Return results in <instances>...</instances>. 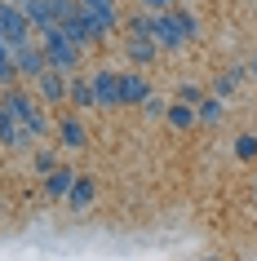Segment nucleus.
Instances as JSON below:
<instances>
[{"mask_svg":"<svg viewBox=\"0 0 257 261\" xmlns=\"http://www.w3.org/2000/svg\"><path fill=\"white\" fill-rule=\"evenodd\" d=\"M36 36H40V44H44V58H49V67H58L62 75H76V71H80V58H84V54L71 44V36L62 31V22H58V27L36 31Z\"/></svg>","mask_w":257,"mask_h":261,"instance_id":"nucleus-1","label":"nucleus"},{"mask_svg":"<svg viewBox=\"0 0 257 261\" xmlns=\"http://www.w3.org/2000/svg\"><path fill=\"white\" fill-rule=\"evenodd\" d=\"M0 102H9V107H14V115L22 120V128H27L31 138H49V128H54V124H49V115H44L40 97H31L27 89H9Z\"/></svg>","mask_w":257,"mask_h":261,"instance_id":"nucleus-2","label":"nucleus"},{"mask_svg":"<svg viewBox=\"0 0 257 261\" xmlns=\"http://www.w3.org/2000/svg\"><path fill=\"white\" fill-rule=\"evenodd\" d=\"M62 31L71 36V44H76L80 54H89L94 44H102V40H107V36H102V27H98V18L89 14L84 5H76V14H71V18H62Z\"/></svg>","mask_w":257,"mask_h":261,"instance_id":"nucleus-3","label":"nucleus"},{"mask_svg":"<svg viewBox=\"0 0 257 261\" xmlns=\"http://www.w3.org/2000/svg\"><path fill=\"white\" fill-rule=\"evenodd\" d=\"M0 40L9 44V49H18V44L36 40V27L27 22V14L18 9V0H0Z\"/></svg>","mask_w":257,"mask_h":261,"instance_id":"nucleus-4","label":"nucleus"},{"mask_svg":"<svg viewBox=\"0 0 257 261\" xmlns=\"http://www.w3.org/2000/svg\"><path fill=\"white\" fill-rule=\"evenodd\" d=\"M151 40L160 44V49H169V54H173V49H182V44H186V36L177 31L173 14H169V9H160V14H151Z\"/></svg>","mask_w":257,"mask_h":261,"instance_id":"nucleus-5","label":"nucleus"},{"mask_svg":"<svg viewBox=\"0 0 257 261\" xmlns=\"http://www.w3.org/2000/svg\"><path fill=\"white\" fill-rule=\"evenodd\" d=\"M89 84H94V102H98V107H107V111H111V107H120V71L98 67Z\"/></svg>","mask_w":257,"mask_h":261,"instance_id":"nucleus-6","label":"nucleus"},{"mask_svg":"<svg viewBox=\"0 0 257 261\" xmlns=\"http://www.w3.org/2000/svg\"><path fill=\"white\" fill-rule=\"evenodd\" d=\"M31 142V133L22 128V120L14 115V107L9 102H0V146H9V151H22Z\"/></svg>","mask_w":257,"mask_h":261,"instance_id":"nucleus-7","label":"nucleus"},{"mask_svg":"<svg viewBox=\"0 0 257 261\" xmlns=\"http://www.w3.org/2000/svg\"><path fill=\"white\" fill-rule=\"evenodd\" d=\"M14 67L18 75H27V80H36L44 67H49V58H44V44L40 40H27V44H18L14 49Z\"/></svg>","mask_w":257,"mask_h":261,"instance_id":"nucleus-8","label":"nucleus"},{"mask_svg":"<svg viewBox=\"0 0 257 261\" xmlns=\"http://www.w3.org/2000/svg\"><path fill=\"white\" fill-rule=\"evenodd\" d=\"M36 97H40V102H67V75L58 67H44L40 75H36Z\"/></svg>","mask_w":257,"mask_h":261,"instance_id":"nucleus-9","label":"nucleus"},{"mask_svg":"<svg viewBox=\"0 0 257 261\" xmlns=\"http://www.w3.org/2000/svg\"><path fill=\"white\" fill-rule=\"evenodd\" d=\"M58 142H62L67 151H80L84 142H89V128H84V120H80V115H76V111L58 120Z\"/></svg>","mask_w":257,"mask_h":261,"instance_id":"nucleus-10","label":"nucleus"},{"mask_svg":"<svg viewBox=\"0 0 257 261\" xmlns=\"http://www.w3.org/2000/svg\"><path fill=\"white\" fill-rule=\"evenodd\" d=\"M18 9L27 14V22H31L36 31L58 27V14H54V5H49V0H18Z\"/></svg>","mask_w":257,"mask_h":261,"instance_id":"nucleus-11","label":"nucleus"},{"mask_svg":"<svg viewBox=\"0 0 257 261\" xmlns=\"http://www.w3.org/2000/svg\"><path fill=\"white\" fill-rule=\"evenodd\" d=\"M147 80L137 75V71H120V107H142V97H147Z\"/></svg>","mask_w":257,"mask_h":261,"instance_id":"nucleus-12","label":"nucleus"},{"mask_svg":"<svg viewBox=\"0 0 257 261\" xmlns=\"http://www.w3.org/2000/svg\"><path fill=\"white\" fill-rule=\"evenodd\" d=\"M67 107H71V111H89V107H98V102H94V84L84 80L80 71L67 80Z\"/></svg>","mask_w":257,"mask_h":261,"instance_id":"nucleus-13","label":"nucleus"},{"mask_svg":"<svg viewBox=\"0 0 257 261\" xmlns=\"http://www.w3.org/2000/svg\"><path fill=\"white\" fill-rule=\"evenodd\" d=\"M76 177H80L76 168H54V173H49V181H44L49 199H67V191L76 186Z\"/></svg>","mask_w":257,"mask_h":261,"instance_id":"nucleus-14","label":"nucleus"},{"mask_svg":"<svg viewBox=\"0 0 257 261\" xmlns=\"http://www.w3.org/2000/svg\"><path fill=\"white\" fill-rule=\"evenodd\" d=\"M155 54H160V44L151 40V36H129V62L147 67V62H155Z\"/></svg>","mask_w":257,"mask_h":261,"instance_id":"nucleus-15","label":"nucleus"},{"mask_svg":"<svg viewBox=\"0 0 257 261\" xmlns=\"http://www.w3.org/2000/svg\"><path fill=\"white\" fill-rule=\"evenodd\" d=\"M164 120H169V128H177V133H186L191 124L200 120V115H195V107H191V102H173V107L164 111Z\"/></svg>","mask_w":257,"mask_h":261,"instance_id":"nucleus-16","label":"nucleus"},{"mask_svg":"<svg viewBox=\"0 0 257 261\" xmlns=\"http://www.w3.org/2000/svg\"><path fill=\"white\" fill-rule=\"evenodd\" d=\"M195 115H200L204 124H222V115H226V107H222V97H217V93H204L200 102H195Z\"/></svg>","mask_w":257,"mask_h":261,"instance_id":"nucleus-17","label":"nucleus"},{"mask_svg":"<svg viewBox=\"0 0 257 261\" xmlns=\"http://www.w3.org/2000/svg\"><path fill=\"white\" fill-rule=\"evenodd\" d=\"M169 14H173L177 31H182V36H186V40H195V36H200V18L191 14V9H182V5H169Z\"/></svg>","mask_w":257,"mask_h":261,"instance_id":"nucleus-18","label":"nucleus"},{"mask_svg":"<svg viewBox=\"0 0 257 261\" xmlns=\"http://www.w3.org/2000/svg\"><path fill=\"white\" fill-rule=\"evenodd\" d=\"M67 204L71 208H89V204H94V181H89V177H76V186L67 191Z\"/></svg>","mask_w":257,"mask_h":261,"instance_id":"nucleus-19","label":"nucleus"},{"mask_svg":"<svg viewBox=\"0 0 257 261\" xmlns=\"http://www.w3.org/2000/svg\"><path fill=\"white\" fill-rule=\"evenodd\" d=\"M240 84H244V67H230V71H222V75L213 80V93H217V97H226V93H235Z\"/></svg>","mask_w":257,"mask_h":261,"instance_id":"nucleus-20","label":"nucleus"},{"mask_svg":"<svg viewBox=\"0 0 257 261\" xmlns=\"http://www.w3.org/2000/svg\"><path fill=\"white\" fill-rule=\"evenodd\" d=\"M18 80V67H14V49L0 40V84H14Z\"/></svg>","mask_w":257,"mask_h":261,"instance_id":"nucleus-21","label":"nucleus"},{"mask_svg":"<svg viewBox=\"0 0 257 261\" xmlns=\"http://www.w3.org/2000/svg\"><path fill=\"white\" fill-rule=\"evenodd\" d=\"M142 111H147V120H160V115H164V111H169V107H164V97L147 93V97H142Z\"/></svg>","mask_w":257,"mask_h":261,"instance_id":"nucleus-22","label":"nucleus"},{"mask_svg":"<svg viewBox=\"0 0 257 261\" xmlns=\"http://www.w3.org/2000/svg\"><path fill=\"white\" fill-rule=\"evenodd\" d=\"M235 155H240V160H257V138L253 133H244V138L235 142Z\"/></svg>","mask_w":257,"mask_h":261,"instance_id":"nucleus-23","label":"nucleus"},{"mask_svg":"<svg viewBox=\"0 0 257 261\" xmlns=\"http://www.w3.org/2000/svg\"><path fill=\"white\" fill-rule=\"evenodd\" d=\"M200 97H204V89H200V84H182V97H177V102H191V107H195Z\"/></svg>","mask_w":257,"mask_h":261,"instance_id":"nucleus-24","label":"nucleus"},{"mask_svg":"<svg viewBox=\"0 0 257 261\" xmlns=\"http://www.w3.org/2000/svg\"><path fill=\"white\" fill-rule=\"evenodd\" d=\"M36 168H40V173H54V151H49V146L36 155Z\"/></svg>","mask_w":257,"mask_h":261,"instance_id":"nucleus-25","label":"nucleus"},{"mask_svg":"<svg viewBox=\"0 0 257 261\" xmlns=\"http://www.w3.org/2000/svg\"><path fill=\"white\" fill-rule=\"evenodd\" d=\"M147 14H160V9H169V5H177V0H137Z\"/></svg>","mask_w":257,"mask_h":261,"instance_id":"nucleus-26","label":"nucleus"},{"mask_svg":"<svg viewBox=\"0 0 257 261\" xmlns=\"http://www.w3.org/2000/svg\"><path fill=\"white\" fill-rule=\"evenodd\" d=\"M248 75H257V58H253V62H248Z\"/></svg>","mask_w":257,"mask_h":261,"instance_id":"nucleus-27","label":"nucleus"}]
</instances>
